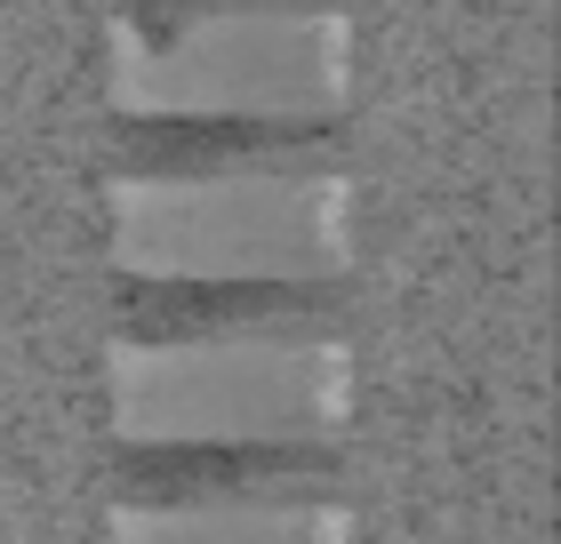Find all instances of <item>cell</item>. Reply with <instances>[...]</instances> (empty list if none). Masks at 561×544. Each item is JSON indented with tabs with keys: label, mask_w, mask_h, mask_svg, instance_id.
I'll list each match as a JSON object with an SVG mask.
<instances>
[{
	"label": "cell",
	"mask_w": 561,
	"mask_h": 544,
	"mask_svg": "<svg viewBox=\"0 0 561 544\" xmlns=\"http://www.w3.org/2000/svg\"><path fill=\"white\" fill-rule=\"evenodd\" d=\"M345 497L329 432H121V521H321Z\"/></svg>",
	"instance_id": "cell-1"
},
{
	"label": "cell",
	"mask_w": 561,
	"mask_h": 544,
	"mask_svg": "<svg viewBox=\"0 0 561 544\" xmlns=\"http://www.w3.org/2000/svg\"><path fill=\"white\" fill-rule=\"evenodd\" d=\"M113 176L129 193H217V185H337L345 113L329 105H121Z\"/></svg>",
	"instance_id": "cell-2"
},
{
	"label": "cell",
	"mask_w": 561,
	"mask_h": 544,
	"mask_svg": "<svg viewBox=\"0 0 561 544\" xmlns=\"http://www.w3.org/2000/svg\"><path fill=\"white\" fill-rule=\"evenodd\" d=\"M353 289L337 273H113L121 352H313L345 345Z\"/></svg>",
	"instance_id": "cell-3"
},
{
	"label": "cell",
	"mask_w": 561,
	"mask_h": 544,
	"mask_svg": "<svg viewBox=\"0 0 561 544\" xmlns=\"http://www.w3.org/2000/svg\"><path fill=\"white\" fill-rule=\"evenodd\" d=\"M345 0H113L121 33L152 57H176L201 33H233V24H321Z\"/></svg>",
	"instance_id": "cell-4"
},
{
	"label": "cell",
	"mask_w": 561,
	"mask_h": 544,
	"mask_svg": "<svg viewBox=\"0 0 561 544\" xmlns=\"http://www.w3.org/2000/svg\"><path fill=\"white\" fill-rule=\"evenodd\" d=\"M121 544H337V521H121Z\"/></svg>",
	"instance_id": "cell-5"
}]
</instances>
